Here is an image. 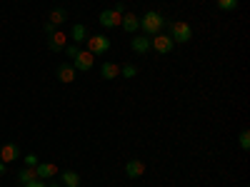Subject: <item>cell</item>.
<instances>
[{"instance_id":"obj_6","label":"cell","mask_w":250,"mask_h":187,"mask_svg":"<svg viewBox=\"0 0 250 187\" xmlns=\"http://www.w3.org/2000/svg\"><path fill=\"white\" fill-rule=\"evenodd\" d=\"M48 48L53 50V53H62L68 48V35L62 33V30H53L50 35H48Z\"/></svg>"},{"instance_id":"obj_23","label":"cell","mask_w":250,"mask_h":187,"mask_svg":"<svg viewBox=\"0 0 250 187\" xmlns=\"http://www.w3.org/2000/svg\"><path fill=\"white\" fill-rule=\"evenodd\" d=\"M62 53H65V55H68V57L73 60V57L78 55V45H68V48H65V50H62Z\"/></svg>"},{"instance_id":"obj_21","label":"cell","mask_w":250,"mask_h":187,"mask_svg":"<svg viewBox=\"0 0 250 187\" xmlns=\"http://www.w3.org/2000/svg\"><path fill=\"white\" fill-rule=\"evenodd\" d=\"M240 150H243V152L250 150V132H248V130L240 132Z\"/></svg>"},{"instance_id":"obj_8","label":"cell","mask_w":250,"mask_h":187,"mask_svg":"<svg viewBox=\"0 0 250 187\" xmlns=\"http://www.w3.org/2000/svg\"><path fill=\"white\" fill-rule=\"evenodd\" d=\"M125 175H128L130 180H138L145 175V162L143 160H128L125 162Z\"/></svg>"},{"instance_id":"obj_24","label":"cell","mask_w":250,"mask_h":187,"mask_svg":"<svg viewBox=\"0 0 250 187\" xmlns=\"http://www.w3.org/2000/svg\"><path fill=\"white\" fill-rule=\"evenodd\" d=\"M23 187H48L43 180H33V182H28V185H23Z\"/></svg>"},{"instance_id":"obj_14","label":"cell","mask_w":250,"mask_h":187,"mask_svg":"<svg viewBox=\"0 0 250 187\" xmlns=\"http://www.w3.org/2000/svg\"><path fill=\"white\" fill-rule=\"evenodd\" d=\"M118 75H120V65H115V62H103V68H100L103 80H115Z\"/></svg>"},{"instance_id":"obj_26","label":"cell","mask_w":250,"mask_h":187,"mask_svg":"<svg viewBox=\"0 0 250 187\" xmlns=\"http://www.w3.org/2000/svg\"><path fill=\"white\" fill-rule=\"evenodd\" d=\"M43 28H45V33H48V35H50V33H53V30H58V28H53V25H50V23H45V25H43Z\"/></svg>"},{"instance_id":"obj_17","label":"cell","mask_w":250,"mask_h":187,"mask_svg":"<svg viewBox=\"0 0 250 187\" xmlns=\"http://www.w3.org/2000/svg\"><path fill=\"white\" fill-rule=\"evenodd\" d=\"M65 20H68V13H65V10H53L50 18H48V23H50L53 28H58V25L65 23Z\"/></svg>"},{"instance_id":"obj_12","label":"cell","mask_w":250,"mask_h":187,"mask_svg":"<svg viewBox=\"0 0 250 187\" xmlns=\"http://www.w3.org/2000/svg\"><path fill=\"white\" fill-rule=\"evenodd\" d=\"M35 175H38V180H48V177H55V175H60V172H58V168H55L53 162H38Z\"/></svg>"},{"instance_id":"obj_20","label":"cell","mask_w":250,"mask_h":187,"mask_svg":"<svg viewBox=\"0 0 250 187\" xmlns=\"http://www.w3.org/2000/svg\"><path fill=\"white\" fill-rule=\"evenodd\" d=\"M138 75V68L133 65V62H125V65H120V77H135Z\"/></svg>"},{"instance_id":"obj_13","label":"cell","mask_w":250,"mask_h":187,"mask_svg":"<svg viewBox=\"0 0 250 187\" xmlns=\"http://www.w3.org/2000/svg\"><path fill=\"white\" fill-rule=\"evenodd\" d=\"M58 80H60V82H65V85L75 82V68L68 65V62H65V65H60V68H58Z\"/></svg>"},{"instance_id":"obj_27","label":"cell","mask_w":250,"mask_h":187,"mask_svg":"<svg viewBox=\"0 0 250 187\" xmlns=\"http://www.w3.org/2000/svg\"><path fill=\"white\" fill-rule=\"evenodd\" d=\"M5 170H8V165H5V162H0V175H5Z\"/></svg>"},{"instance_id":"obj_9","label":"cell","mask_w":250,"mask_h":187,"mask_svg":"<svg viewBox=\"0 0 250 187\" xmlns=\"http://www.w3.org/2000/svg\"><path fill=\"white\" fill-rule=\"evenodd\" d=\"M123 30L125 33H130V35H135L138 30H140V18L135 15V13H123Z\"/></svg>"},{"instance_id":"obj_3","label":"cell","mask_w":250,"mask_h":187,"mask_svg":"<svg viewBox=\"0 0 250 187\" xmlns=\"http://www.w3.org/2000/svg\"><path fill=\"white\" fill-rule=\"evenodd\" d=\"M173 48H175V43H173V37H170V35L158 33V35L150 37V50H155V53H160V55H170Z\"/></svg>"},{"instance_id":"obj_11","label":"cell","mask_w":250,"mask_h":187,"mask_svg":"<svg viewBox=\"0 0 250 187\" xmlns=\"http://www.w3.org/2000/svg\"><path fill=\"white\" fill-rule=\"evenodd\" d=\"M20 157V150H18V145H13V142H8V145H3L0 148V162H15Z\"/></svg>"},{"instance_id":"obj_5","label":"cell","mask_w":250,"mask_h":187,"mask_svg":"<svg viewBox=\"0 0 250 187\" xmlns=\"http://www.w3.org/2000/svg\"><path fill=\"white\" fill-rule=\"evenodd\" d=\"M73 62H75V70H83V73H88V70H93V65H95V55L93 53H88V50H78V55L73 57Z\"/></svg>"},{"instance_id":"obj_28","label":"cell","mask_w":250,"mask_h":187,"mask_svg":"<svg viewBox=\"0 0 250 187\" xmlns=\"http://www.w3.org/2000/svg\"><path fill=\"white\" fill-rule=\"evenodd\" d=\"M48 187H62V185H58V182H53V185H48Z\"/></svg>"},{"instance_id":"obj_10","label":"cell","mask_w":250,"mask_h":187,"mask_svg":"<svg viewBox=\"0 0 250 187\" xmlns=\"http://www.w3.org/2000/svg\"><path fill=\"white\" fill-rule=\"evenodd\" d=\"M130 48H133L138 55L150 53V37H148V35H133V40H130Z\"/></svg>"},{"instance_id":"obj_22","label":"cell","mask_w":250,"mask_h":187,"mask_svg":"<svg viewBox=\"0 0 250 187\" xmlns=\"http://www.w3.org/2000/svg\"><path fill=\"white\" fill-rule=\"evenodd\" d=\"M25 168H38V155H25Z\"/></svg>"},{"instance_id":"obj_25","label":"cell","mask_w":250,"mask_h":187,"mask_svg":"<svg viewBox=\"0 0 250 187\" xmlns=\"http://www.w3.org/2000/svg\"><path fill=\"white\" fill-rule=\"evenodd\" d=\"M113 10H115V13H120V15H123V13H125V3H115V8H113Z\"/></svg>"},{"instance_id":"obj_2","label":"cell","mask_w":250,"mask_h":187,"mask_svg":"<svg viewBox=\"0 0 250 187\" xmlns=\"http://www.w3.org/2000/svg\"><path fill=\"white\" fill-rule=\"evenodd\" d=\"M168 30H170L173 43H178V45L193 40V28H190V23H185V20H173V23L168 25Z\"/></svg>"},{"instance_id":"obj_1","label":"cell","mask_w":250,"mask_h":187,"mask_svg":"<svg viewBox=\"0 0 250 187\" xmlns=\"http://www.w3.org/2000/svg\"><path fill=\"white\" fill-rule=\"evenodd\" d=\"M165 25H168V23H165V15L158 13V10H148V13H143V18H140V30L148 35V37L163 33Z\"/></svg>"},{"instance_id":"obj_4","label":"cell","mask_w":250,"mask_h":187,"mask_svg":"<svg viewBox=\"0 0 250 187\" xmlns=\"http://www.w3.org/2000/svg\"><path fill=\"white\" fill-rule=\"evenodd\" d=\"M85 43H88V53H93V55H103V53L110 50V37L108 35H90Z\"/></svg>"},{"instance_id":"obj_18","label":"cell","mask_w":250,"mask_h":187,"mask_svg":"<svg viewBox=\"0 0 250 187\" xmlns=\"http://www.w3.org/2000/svg\"><path fill=\"white\" fill-rule=\"evenodd\" d=\"M18 180H20V185H28V182L38 180V175H35V168H23V170L18 172Z\"/></svg>"},{"instance_id":"obj_7","label":"cell","mask_w":250,"mask_h":187,"mask_svg":"<svg viewBox=\"0 0 250 187\" xmlns=\"http://www.w3.org/2000/svg\"><path fill=\"white\" fill-rule=\"evenodd\" d=\"M98 20H100V25L103 28H118L120 23H123V15L120 13H115V10H103L100 15H98Z\"/></svg>"},{"instance_id":"obj_16","label":"cell","mask_w":250,"mask_h":187,"mask_svg":"<svg viewBox=\"0 0 250 187\" xmlns=\"http://www.w3.org/2000/svg\"><path fill=\"white\" fill-rule=\"evenodd\" d=\"M68 37H73V40H75V45H78V43H83V40H88V30H85V25H83V23H75Z\"/></svg>"},{"instance_id":"obj_19","label":"cell","mask_w":250,"mask_h":187,"mask_svg":"<svg viewBox=\"0 0 250 187\" xmlns=\"http://www.w3.org/2000/svg\"><path fill=\"white\" fill-rule=\"evenodd\" d=\"M238 3H240V0H215V5H218L223 13H233V10L238 8Z\"/></svg>"},{"instance_id":"obj_15","label":"cell","mask_w":250,"mask_h":187,"mask_svg":"<svg viewBox=\"0 0 250 187\" xmlns=\"http://www.w3.org/2000/svg\"><path fill=\"white\" fill-rule=\"evenodd\" d=\"M60 180H62V187H80V175L75 170L60 172Z\"/></svg>"}]
</instances>
